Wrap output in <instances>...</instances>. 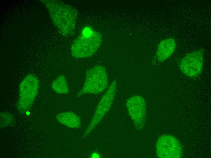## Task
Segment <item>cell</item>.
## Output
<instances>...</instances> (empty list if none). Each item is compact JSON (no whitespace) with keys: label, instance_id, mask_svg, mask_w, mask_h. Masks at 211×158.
Instances as JSON below:
<instances>
[{"label":"cell","instance_id":"1","mask_svg":"<svg viewBox=\"0 0 211 158\" xmlns=\"http://www.w3.org/2000/svg\"><path fill=\"white\" fill-rule=\"evenodd\" d=\"M46 4L54 23L61 33L64 35L72 34L75 29L77 17L75 8L57 1H47Z\"/></svg>","mask_w":211,"mask_h":158},{"label":"cell","instance_id":"2","mask_svg":"<svg viewBox=\"0 0 211 158\" xmlns=\"http://www.w3.org/2000/svg\"><path fill=\"white\" fill-rule=\"evenodd\" d=\"M102 41L99 32L89 28H85L73 42L71 48V54L77 58L91 57L97 51Z\"/></svg>","mask_w":211,"mask_h":158},{"label":"cell","instance_id":"3","mask_svg":"<svg viewBox=\"0 0 211 158\" xmlns=\"http://www.w3.org/2000/svg\"><path fill=\"white\" fill-rule=\"evenodd\" d=\"M108 76L105 68L98 65L88 69L86 72L83 87L78 93L80 97L85 94H97L103 92L107 87Z\"/></svg>","mask_w":211,"mask_h":158},{"label":"cell","instance_id":"4","mask_svg":"<svg viewBox=\"0 0 211 158\" xmlns=\"http://www.w3.org/2000/svg\"><path fill=\"white\" fill-rule=\"evenodd\" d=\"M39 86L38 78L32 74H28L21 81L17 104V108L20 112H27L31 108L38 94Z\"/></svg>","mask_w":211,"mask_h":158},{"label":"cell","instance_id":"5","mask_svg":"<svg viewBox=\"0 0 211 158\" xmlns=\"http://www.w3.org/2000/svg\"><path fill=\"white\" fill-rule=\"evenodd\" d=\"M116 82L114 80L103 95L96 107L94 115L82 137L88 136L101 122L110 109L114 99L116 90Z\"/></svg>","mask_w":211,"mask_h":158},{"label":"cell","instance_id":"6","mask_svg":"<svg viewBox=\"0 0 211 158\" xmlns=\"http://www.w3.org/2000/svg\"><path fill=\"white\" fill-rule=\"evenodd\" d=\"M203 61V50H197L187 54L181 60L179 69L184 74L189 77H197L202 72Z\"/></svg>","mask_w":211,"mask_h":158},{"label":"cell","instance_id":"7","mask_svg":"<svg viewBox=\"0 0 211 158\" xmlns=\"http://www.w3.org/2000/svg\"><path fill=\"white\" fill-rule=\"evenodd\" d=\"M157 156L162 158H179L182 155L179 142L174 136L164 135L160 137L156 145Z\"/></svg>","mask_w":211,"mask_h":158},{"label":"cell","instance_id":"8","mask_svg":"<svg viewBox=\"0 0 211 158\" xmlns=\"http://www.w3.org/2000/svg\"><path fill=\"white\" fill-rule=\"evenodd\" d=\"M126 106L135 127L137 129H142L144 125L146 115V103L142 96L136 95L127 101Z\"/></svg>","mask_w":211,"mask_h":158},{"label":"cell","instance_id":"9","mask_svg":"<svg viewBox=\"0 0 211 158\" xmlns=\"http://www.w3.org/2000/svg\"><path fill=\"white\" fill-rule=\"evenodd\" d=\"M176 47L175 40L169 38L162 40L159 44L156 55L158 61L162 62L169 58L173 53Z\"/></svg>","mask_w":211,"mask_h":158},{"label":"cell","instance_id":"10","mask_svg":"<svg viewBox=\"0 0 211 158\" xmlns=\"http://www.w3.org/2000/svg\"><path fill=\"white\" fill-rule=\"evenodd\" d=\"M56 118L59 123L69 128L77 129L81 126L79 118L73 112L61 113L57 115Z\"/></svg>","mask_w":211,"mask_h":158},{"label":"cell","instance_id":"11","mask_svg":"<svg viewBox=\"0 0 211 158\" xmlns=\"http://www.w3.org/2000/svg\"><path fill=\"white\" fill-rule=\"evenodd\" d=\"M52 89L55 92L60 94H67L69 88L65 76L63 74L59 75L52 84Z\"/></svg>","mask_w":211,"mask_h":158},{"label":"cell","instance_id":"12","mask_svg":"<svg viewBox=\"0 0 211 158\" xmlns=\"http://www.w3.org/2000/svg\"><path fill=\"white\" fill-rule=\"evenodd\" d=\"M15 118L10 113L7 112L0 113V128L13 126L15 125Z\"/></svg>","mask_w":211,"mask_h":158},{"label":"cell","instance_id":"13","mask_svg":"<svg viewBox=\"0 0 211 158\" xmlns=\"http://www.w3.org/2000/svg\"><path fill=\"white\" fill-rule=\"evenodd\" d=\"M91 157L93 158L99 157V156L98 154L95 153H94L92 154Z\"/></svg>","mask_w":211,"mask_h":158}]
</instances>
